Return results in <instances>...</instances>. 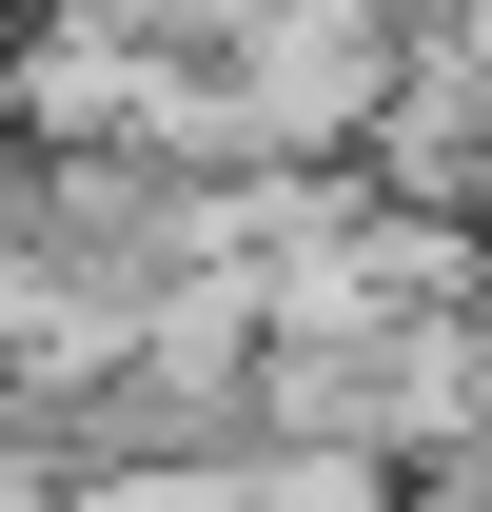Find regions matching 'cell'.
Returning <instances> with one entry per match:
<instances>
[{"label": "cell", "mask_w": 492, "mask_h": 512, "mask_svg": "<svg viewBox=\"0 0 492 512\" xmlns=\"http://www.w3.org/2000/svg\"><path fill=\"white\" fill-rule=\"evenodd\" d=\"M0 178H20V119H0Z\"/></svg>", "instance_id": "cell-1"}]
</instances>
